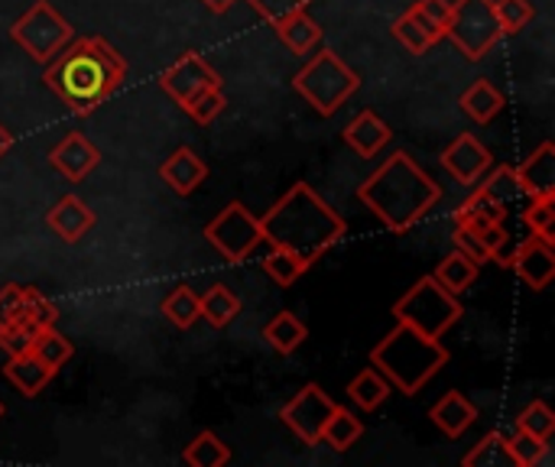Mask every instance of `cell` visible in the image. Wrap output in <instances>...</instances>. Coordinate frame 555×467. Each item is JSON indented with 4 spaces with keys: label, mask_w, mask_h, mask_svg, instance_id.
Masks as SVG:
<instances>
[{
    "label": "cell",
    "mask_w": 555,
    "mask_h": 467,
    "mask_svg": "<svg viewBox=\"0 0 555 467\" xmlns=\"http://www.w3.org/2000/svg\"><path fill=\"white\" fill-rule=\"evenodd\" d=\"M361 436H364V423H361L354 413H348L345 406H338V410L332 413V419L325 423L322 442L332 445L335 452H348L351 445H358Z\"/></svg>",
    "instance_id": "obj_29"
},
{
    "label": "cell",
    "mask_w": 555,
    "mask_h": 467,
    "mask_svg": "<svg viewBox=\"0 0 555 467\" xmlns=\"http://www.w3.org/2000/svg\"><path fill=\"white\" fill-rule=\"evenodd\" d=\"M10 39L33 59V62H49L62 46H68L75 39L72 23L49 3V0H36L13 26H10Z\"/></svg>",
    "instance_id": "obj_8"
},
{
    "label": "cell",
    "mask_w": 555,
    "mask_h": 467,
    "mask_svg": "<svg viewBox=\"0 0 555 467\" xmlns=\"http://www.w3.org/2000/svg\"><path fill=\"white\" fill-rule=\"evenodd\" d=\"M348 397H351L364 413H374L377 406H384V403H387V397H390V384H387V377H384L377 367H364V371L348 384Z\"/></svg>",
    "instance_id": "obj_26"
},
{
    "label": "cell",
    "mask_w": 555,
    "mask_h": 467,
    "mask_svg": "<svg viewBox=\"0 0 555 467\" xmlns=\"http://www.w3.org/2000/svg\"><path fill=\"white\" fill-rule=\"evenodd\" d=\"M465 218H475V221H498L504 224L507 221V205L491 198L485 189H475L455 211V221H465Z\"/></svg>",
    "instance_id": "obj_33"
},
{
    "label": "cell",
    "mask_w": 555,
    "mask_h": 467,
    "mask_svg": "<svg viewBox=\"0 0 555 467\" xmlns=\"http://www.w3.org/2000/svg\"><path fill=\"white\" fill-rule=\"evenodd\" d=\"M0 419H3V403H0Z\"/></svg>",
    "instance_id": "obj_49"
},
{
    "label": "cell",
    "mask_w": 555,
    "mask_h": 467,
    "mask_svg": "<svg viewBox=\"0 0 555 467\" xmlns=\"http://www.w3.org/2000/svg\"><path fill=\"white\" fill-rule=\"evenodd\" d=\"M429 419H433L436 429L446 432L449 439H462V436L478 423V410H475V403H472L465 393L449 390V393L429 410Z\"/></svg>",
    "instance_id": "obj_19"
},
{
    "label": "cell",
    "mask_w": 555,
    "mask_h": 467,
    "mask_svg": "<svg viewBox=\"0 0 555 467\" xmlns=\"http://www.w3.org/2000/svg\"><path fill=\"white\" fill-rule=\"evenodd\" d=\"M42 364H49L52 371H62L68 361H72V354H75V345L55 328V325H49V328H39L36 332V338H33V348H29Z\"/></svg>",
    "instance_id": "obj_28"
},
{
    "label": "cell",
    "mask_w": 555,
    "mask_h": 467,
    "mask_svg": "<svg viewBox=\"0 0 555 467\" xmlns=\"http://www.w3.org/2000/svg\"><path fill=\"white\" fill-rule=\"evenodd\" d=\"M371 364L403 397H416L449 364V351L439 345V338L397 322V328L371 351Z\"/></svg>",
    "instance_id": "obj_4"
},
{
    "label": "cell",
    "mask_w": 555,
    "mask_h": 467,
    "mask_svg": "<svg viewBox=\"0 0 555 467\" xmlns=\"http://www.w3.org/2000/svg\"><path fill=\"white\" fill-rule=\"evenodd\" d=\"M182 462L189 467H224L231 462V449L215 436V432H198L189 445H185V452H182Z\"/></svg>",
    "instance_id": "obj_27"
},
{
    "label": "cell",
    "mask_w": 555,
    "mask_h": 467,
    "mask_svg": "<svg viewBox=\"0 0 555 467\" xmlns=\"http://www.w3.org/2000/svg\"><path fill=\"white\" fill-rule=\"evenodd\" d=\"M202 3H205V7H208L211 13H228V10H231V7H234L237 0H202Z\"/></svg>",
    "instance_id": "obj_47"
},
{
    "label": "cell",
    "mask_w": 555,
    "mask_h": 467,
    "mask_svg": "<svg viewBox=\"0 0 555 467\" xmlns=\"http://www.w3.org/2000/svg\"><path fill=\"white\" fill-rule=\"evenodd\" d=\"M507 452H511V462L517 467H540L550 458V442L537 439L524 429H514V436L507 439Z\"/></svg>",
    "instance_id": "obj_31"
},
{
    "label": "cell",
    "mask_w": 555,
    "mask_h": 467,
    "mask_svg": "<svg viewBox=\"0 0 555 467\" xmlns=\"http://www.w3.org/2000/svg\"><path fill=\"white\" fill-rule=\"evenodd\" d=\"M3 377L23 393V397H36L46 390V384L55 377V371L49 364H42L33 351H23V354H13L10 364L3 367Z\"/></svg>",
    "instance_id": "obj_20"
},
{
    "label": "cell",
    "mask_w": 555,
    "mask_h": 467,
    "mask_svg": "<svg viewBox=\"0 0 555 467\" xmlns=\"http://www.w3.org/2000/svg\"><path fill=\"white\" fill-rule=\"evenodd\" d=\"M263 273L280 286H293L302 273H309V263H302L296 254H289L283 247H273L263 260Z\"/></svg>",
    "instance_id": "obj_35"
},
{
    "label": "cell",
    "mask_w": 555,
    "mask_h": 467,
    "mask_svg": "<svg viewBox=\"0 0 555 467\" xmlns=\"http://www.w3.org/2000/svg\"><path fill=\"white\" fill-rule=\"evenodd\" d=\"M198 312L211 328H228L241 315V299L224 283H218V286H211L208 293L198 296Z\"/></svg>",
    "instance_id": "obj_24"
},
{
    "label": "cell",
    "mask_w": 555,
    "mask_h": 467,
    "mask_svg": "<svg viewBox=\"0 0 555 467\" xmlns=\"http://www.w3.org/2000/svg\"><path fill=\"white\" fill-rule=\"evenodd\" d=\"M10 146H13V133H10V130H7V127L0 124V159H3L7 153H10Z\"/></svg>",
    "instance_id": "obj_48"
},
{
    "label": "cell",
    "mask_w": 555,
    "mask_h": 467,
    "mask_svg": "<svg viewBox=\"0 0 555 467\" xmlns=\"http://www.w3.org/2000/svg\"><path fill=\"white\" fill-rule=\"evenodd\" d=\"M465 315L459 296H452L449 289H442L436 283V276H423L416 280L413 289H406L397 302H393V319L429 335V338H442L459 319Z\"/></svg>",
    "instance_id": "obj_6"
},
{
    "label": "cell",
    "mask_w": 555,
    "mask_h": 467,
    "mask_svg": "<svg viewBox=\"0 0 555 467\" xmlns=\"http://www.w3.org/2000/svg\"><path fill=\"white\" fill-rule=\"evenodd\" d=\"M455 247H459V250H462L465 257H472V260H475L478 267L491 260V254L485 250V244H481V241H478V237H475V234H472L468 228H459V224H455Z\"/></svg>",
    "instance_id": "obj_46"
},
{
    "label": "cell",
    "mask_w": 555,
    "mask_h": 467,
    "mask_svg": "<svg viewBox=\"0 0 555 467\" xmlns=\"http://www.w3.org/2000/svg\"><path fill=\"white\" fill-rule=\"evenodd\" d=\"M478 263L472 260V257H465L462 250H455V254H449L439 267H436V283L442 286V289H449L452 296H462L475 280H478Z\"/></svg>",
    "instance_id": "obj_25"
},
{
    "label": "cell",
    "mask_w": 555,
    "mask_h": 467,
    "mask_svg": "<svg viewBox=\"0 0 555 467\" xmlns=\"http://www.w3.org/2000/svg\"><path fill=\"white\" fill-rule=\"evenodd\" d=\"M494 10H498V20H501L504 33H520L537 16V7L530 0H494Z\"/></svg>",
    "instance_id": "obj_40"
},
{
    "label": "cell",
    "mask_w": 555,
    "mask_h": 467,
    "mask_svg": "<svg viewBox=\"0 0 555 467\" xmlns=\"http://www.w3.org/2000/svg\"><path fill=\"white\" fill-rule=\"evenodd\" d=\"M49 166L55 172H62L68 182H81V179H88L101 166V150L85 133H68L62 143L52 146Z\"/></svg>",
    "instance_id": "obj_14"
},
{
    "label": "cell",
    "mask_w": 555,
    "mask_h": 467,
    "mask_svg": "<svg viewBox=\"0 0 555 467\" xmlns=\"http://www.w3.org/2000/svg\"><path fill=\"white\" fill-rule=\"evenodd\" d=\"M520 195H555V143L543 140L520 166H514Z\"/></svg>",
    "instance_id": "obj_16"
},
{
    "label": "cell",
    "mask_w": 555,
    "mask_h": 467,
    "mask_svg": "<svg viewBox=\"0 0 555 467\" xmlns=\"http://www.w3.org/2000/svg\"><path fill=\"white\" fill-rule=\"evenodd\" d=\"M20 319L29 322L33 328H49V325L59 322V309H55V302H49L39 289L23 286V315H20Z\"/></svg>",
    "instance_id": "obj_38"
},
{
    "label": "cell",
    "mask_w": 555,
    "mask_h": 467,
    "mask_svg": "<svg viewBox=\"0 0 555 467\" xmlns=\"http://www.w3.org/2000/svg\"><path fill=\"white\" fill-rule=\"evenodd\" d=\"M20 315H23V286L7 283L0 289V328L10 325V322H16Z\"/></svg>",
    "instance_id": "obj_45"
},
{
    "label": "cell",
    "mask_w": 555,
    "mask_h": 467,
    "mask_svg": "<svg viewBox=\"0 0 555 467\" xmlns=\"http://www.w3.org/2000/svg\"><path fill=\"white\" fill-rule=\"evenodd\" d=\"M358 198L380 218L387 231H410L416 228L442 198V185L403 150H397L384 166L364 179Z\"/></svg>",
    "instance_id": "obj_3"
},
{
    "label": "cell",
    "mask_w": 555,
    "mask_h": 467,
    "mask_svg": "<svg viewBox=\"0 0 555 467\" xmlns=\"http://www.w3.org/2000/svg\"><path fill=\"white\" fill-rule=\"evenodd\" d=\"M36 332H39V328H33V325H29V322H23V319H16V322L3 325V328H0V351H7L10 358H13V354H23V351H29V348H33Z\"/></svg>",
    "instance_id": "obj_43"
},
{
    "label": "cell",
    "mask_w": 555,
    "mask_h": 467,
    "mask_svg": "<svg viewBox=\"0 0 555 467\" xmlns=\"http://www.w3.org/2000/svg\"><path fill=\"white\" fill-rule=\"evenodd\" d=\"M335 410H338V403L319 384H306L293 400L283 403L280 419L302 445H322L325 423L332 419Z\"/></svg>",
    "instance_id": "obj_10"
},
{
    "label": "cell",
    "mask_w": 555,
    "mask_h": 467,
    "mask_svg": "<svg viewBox=\"0 0 555 467\" xmlns=\"http://www.w3.org/2000/svg\"><path fill=\"white\" fill-rule=\"evenodd\" d=\"M267 23H276V20H283V16H289V13H296V10H306L312 0H247Z\"/></svg>",
    "instance_id": "obj_44"
},
{
    "label": "cell",
    "mask_w": 555,
    "mask_h": 467,
    "mask_svg": "<svg viewBox=\"0 0 555 467\" xmlns=\"http://www.w3.org/2000/svg\"><path fill=\"white\" fill-rule=\"evenodd\" d=\"M442 166L462 185H475L494 166V156L475 133H462L452 140V146L442 150Z\"/></svg>",
    "instance_id": "obj_13"
},
{
    "label": "cell",
    "mask_w": 555,
    "mask_h": 467,
    "mask_svg": "<svg viewBox=\"0 0 555 467\" xmlns=\"http://www.w3.org/2000/svg\"><path fill=\"white\" fill-rule=\"evenodd\" d=\"M306 338H309V328H306V322H299L293 312H280L276 319H270V322L263 325V341H267L273 351H280V354L299 351V348L306 345Z\"/></svg>",
    "instance_id": "obj_23"
},
{
    "label": "cell",
    "mask_w": 555,
    "mask_h": 467,
    "mask_svg": "<svg viewBox=\"0 0 555 467\" xmlns=\"http://www.w3.org/2000/svg\"><path fill=\"white\" fill-rule=\"evenodd\" d=\"M205 241L228 260V263H244L254 257V250L263 244L260 218L250 215L241 202L224 205L208 224H205Z\"/></svg>",
    "instance_id": "obj_9"
},
{
    "label": "cell",
    "mask_w": 555,
    "mask_h": 467,
    "mask_svg": "<svg viewBox=\"0 0 555 467\" xmlns=\"http://www.w3.org/2000/svg\"><path fill=\"white\" fill-rule=\"evenodd\" d=\"M393 140V130L384 124L380 114L374 111H361L348 127H345V143L361 156V159H374L387 143Z\"/></svg>",
    "instance_id": "obj_18"
},
{
    "label": "cell",
    "mask_w": 555,
    "mask_h": 467,
    "mask_svg": "<svg viewBox=\"0 0 555 467\" xmlns=\"http://www.w3.org/2000/svg\"><path fill=\"white\" fill-rule=\"evenodd\" d=\"M163 315L176 325V328H192L202 312H198V293H192L189 286H179L172 289L166 299H163Z\"/></svg>",
    "instance_id": "obj_30"
},
{
    "label": "cell",
    "mask_w": 555,
    "mask_h": 467,
    "mask_svg": "<svg viewBox=\"0 0 555 467\" xmlns=\"http://www.w3.org/2000/svg\"><path fill=\"white\" fill-rule=\"evenodd\" d=\"M159 179L182 198H189L205 179H208V166L205 159L192 150V146H176L163 163H159Z\"/></svg>",
    "instance_id": "obj_15"
},
{
    "label": "cell",
    "mask_w": 555,
    "mask_h": 467,
    "mask_svg": "<svg viewBox=\"0 0 555 467\" xmlns=\"http://www.w3.org/2000/svg\"><path fill=\"white\" fill-rule=\"evenodd\" d=\"M501 36H504V29H501L494 0H455L452 3L446 39H452V46L468 62H481L498 46Z\"/></svg>",
    "instance_id": "obj_7"
},
{
    "label": "cell",
    "mask_w": 555,
    "mask_h": 467,
    "mask_svg": "<svg viewBox=\"0 0 555 467\" xmlns=\"http://www.w3.org/2000/svg\"><path fill=\"white\" fill-rule=\"evenodd\" d=\"M501 267L514 270L533 293H543L555 280V247L553 241L527 237L511 257H501Z\"/></svg>",
    "instance_id": "obj_12"
},
{
    "label": "cell",
    "mask_w": 555,
    "mask_h": 467,
    "mask_svg": "<svg viewBox=\"0 0 555 467\" xmlns=\"http://www.w3.org/2000/svg\"><path fill=\"white\" fill-rule=\"evenodd\" d=\"M273 29L286 42V49H293L296 55H306L322 42V26L309 16V10H296V13L276 20Z\"/></svg>",
    "instance_id": "obj_22"
},
{
    "label": "cell",
    "mask_w": 555,
    "mask_h": 467,
    "mask_svg": "<svg viewBox=\"0 0 555 467\" xmlns=\"http://www.w3.org/2000/svg\"><path fill=\"white\" fill-rule=\"evenodd\" d=\"M459 107L468 120H475L478 127L491 124L501 111H504V94L488 81V78H478L475 85L465 88V94L459 98Z\"/></svg>",
    "instance_id": "obj_21"
},
{
    "label": "cell",
    "mask_w": 555,
    "mask_h": 467,
    "mask_svg": "<svg viewBox=\"0 0 555 467\" xmlns=\"http://www.w3.org/2000/svg\"><path fill=\"white\" fill-rule=\"evenodd\" d=\"M393 36L400 39V46L406 49V52H413V55H426V49H433L436 46V39L410 16V13H403L397 23H393Z\"/></svg>",
    "instance_id": "obj_41"
},
{
    "label": "cell",
    "mask_w": 555,
    "mask_h": 467,
    "mask_svg": "<svg viewBox=\"0 0 555 467\" xmlns=\"http://www.w3.org/2000/svg\"><path fill=\"white\" fill-rule=\"evenodd\" d=\"M465 467H507L514 465L511 462V452H507V439L504 432H488L465 458H462Z\"/></svg>",
    "instance_id": "obj_32"
},
{
    "label": "cell",
    "mask_w": 555,
    "mask_h": 467,
    "mask_svg": "<svg viewBox=\"0 0 555 467\" xmlns=\"http://www.w3.org/2000/svg\"><path fill=\"white\" fill-rule=\"evenodd\" d=\"M260 231L270 247H283L312 267L345 237L348 224L309 182H296L260 218Z\"/></svg>",
    "instance_id": "obj_2"
},
{
    "label": "cell",
    "mask_w": 555,
    "mask_h": 467,
    "mask_svg": "<svg viewBox=\"0 0 555 467\" xmlns=\"http://www.w3.org/2000/svg\"><path fill=\"white\" fill-rule=\"evenodd\" d=\"M42 81L72 114L88 117L124 88L127 59L104 36H81L46 62Z\"/></svg>",
    "instance_id": "obj_1"
},
{
    "label": "cell",
    "mask_w": 555,
    "mask_h": 467,
    "mask_svg": "<svg viewBox=\"0 0 555 467\" xmlns=\"http://www.w3.org/2000/svg\"><path fill=\"white\" fill-rule=\"evenodd\" d=\"M159 88L179 104L185 107L192 98H198L208 88H221V75L198 55V52H185L179 55L163 75H159Z\"/></svg>",
    "instance_id": "obj_11"
},
{
    "label": "cell",
    "mask_w": 555,
    "mask_h": 467,
    "mask_svg": "<svg viewBox=\"0 0 555 467\" xmlns=\"http://www.w3.org/2000/svg\"><path fill=\"white\" fill-rule=\"evenodd\" d=\"M228 107V98H224V91L221 88H208V91H202L198 98H192L182 111L195 120V124H211L221 111Z\"/></svg>",
    "instance_id": "obj_42"
},
{
    "label": "cell",
    "mask_w": 555,
    "mask_h": 467,
    "mask_svg": "<svg viewBox=\"0 0 555 467\" xmlns=\"http://www.w3.org/2000/svg\"><path fill=\"white\" fill-rule=\"evenodd\" d=\"M524 224L530 228V234L555 244V195L530 198V208L524 211Z\"/></svg>",
    "instance_id": "obj_36"
},
{
    "label": "cell",
    "mask_w": 555,
    "mask_h": 467,
    "mask_svg": "<svg viewBox=\"0 0 555 467\" xmlns=\"http://www.w3.org/2000/svg\"><path fill=\"white\" fill-rule=\"evenodd\" d=\"M406 13H410L436 42L446 39V26H449V16H452V3H449V0H416Z\"/></svg>",
    "instance_id": "obj_34"
},
{
    "label": "cell",
    "mask_w": 555,
    "mask_h": 467,
    "mask_svg": "<svg viewBox=\"0 0 555 467\" xmlns=\"http://www.w3.org/2000/svg\"><path fill=\"white\" fill-rule=\"evenodd\" d=\"M293 88L315 107V114L332 117L351 94H358L361 75L348 62H341L338 52L322 49L296 72Z\"/></svg>",
    "instance_id": "obj_5"
},
{
    "label": "cell",
    "mask_w": 555,
    "mask_h": 467,
    "mask_svg": "<svg viewBox=\"0 0 555 467\" xmlns=\"http://www.w3.org/2000/svg\"><path fill=\"white\" fill-rule=\"evenodd\" d=\"M478 189H485L491 198H498V202H504V205H511L517 195H520V189H517V179H514V166H491L478 182H475Z\"/></svg>",
    "instance_id": "obj_37"
},
{
    "label": "cell",
    "mask_w": 555,
    "mask_h": 467,
    "mask_svg": "<svg viewBox=\"0 0 555 467\" xmlns=\"http://www.w3.org/2000/svg\"><path fill=\"white\" fill-rule=\"evenodd\" d=\"M517 429H524V432H530V436H537V439H553L555 432V416L553 410L543 403V400H533L530 406H524L520 410V416H517Z\"/></svg>",
    "instance_id": "obj_39"
},
{
    "label": "cell",
    "mask_w": 555,
    "mask_h": 467,
    "mask_svg": "<svg viewBox=\"0 0 555 467\" xmlns=\"http://www.w3.org/2000/svg\"><path fill=\"white\" fill-rule=\"evenodd\" d=\"M46 224H49L52 234H59L65 244H78V241L94 228V211H91L81 198L62 195V198L49 208Z\"/></svg>",
    "instance_id": "obj_17"
}]
</instances>
